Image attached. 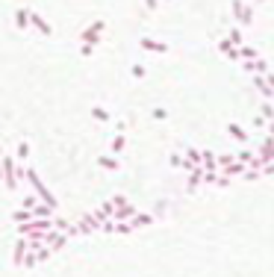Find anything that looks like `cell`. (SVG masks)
<instances>
[{"label": "cell", "instance_id": "6da1fadb", "mask_svg": "<svg viewBox=\"0 0 274 277\" xmlns=\"http://www.w3.org/2000/svg\"><path fill=\"white\" fill-rule=\"evenodd\" d=\"M233 15H236V21H239V24L248 27V24L254 21V6H251L248 0H233Z\"/></svg>", "mask_w": 274, "mask_h": 277}, {"label": "cell", "instance_id": "7a4b0ae2", "mask_svg": "<svg viewBox=\"0 0 274 277\" xmlns=\"http://www.w3.org/2000/svg\"><path fill=\"white\" fill-rule=\"evenodd\" d=\"M142 47H145V50H156V53H165V50H168L162 41H151V38H142Z\"/></svg>", "mask_w": 274, "mask_h": 277}, {"label": "cell", "instance_id": "3957f363", "mask_svg": "<svg viewBox=\"0 0 274 277\" xmlns=\"http://www.w3.org/2000/svg\"><path fill=\"white\" fill-rule=\"evenodd\" d=\"M100 165H106L109 171H115V168H118V159H115V156H100Z\"/></svg>", "mask_w": 274, "mask_h": 277}, {"label": "cell", "instance_id": "277c9868", "mask_svg": "<svg viewBox=\"0 0 274 277\" xmlns=\"http://www.w3.org/2000/svg\"><path fill=\"white\" fill-rule=\"evenodd\" d=\"M91 115H94L97 121H109V112H106V109H100V106H94V109H91Z\"/></svg>", "mask_w": 274, "mask_h": 277}, {"label": "cell", "instance_id": "5b68a950", "mask_svg": "<svg viewBox=\"0 0 274 277\" xmlns=\"http://www.w3.org/2000/svg\"><path fill=\"white\" fill-rule=\"evenodd\" d=\"M112 151H115V154H121V151H124V139H121V136H115V142H112Z\"/></svg>", "mask_w": 274, "mask_h": 277}, {"label": "cell", "instance_id": "8992f818", "mask_svg": "<svg viewBox=\"0 0 274 277\" xmlns=\"http://www.w3.org/2000/svg\"><path fill=\"white\" fill-rule=\"evenodd\" d=\"M133 77H145V65H133Z\"/></svg>", "mask_w": 274, "mask_h": 277}, {"label": "cell", "instance_id": "52a82bcc", "mask_svg": "<svg viewBox=\"0 0 274 277\" xmlns=\"http://www.w3.org/2000/svg\"><path fill=\"white\" fill-rule=\"evenodd\" d=\"M156 3H159V0H145V6H151V9L156 6Z\"/></svg>", "mask_w": 274, "mask_h": 277}]
</instances>
